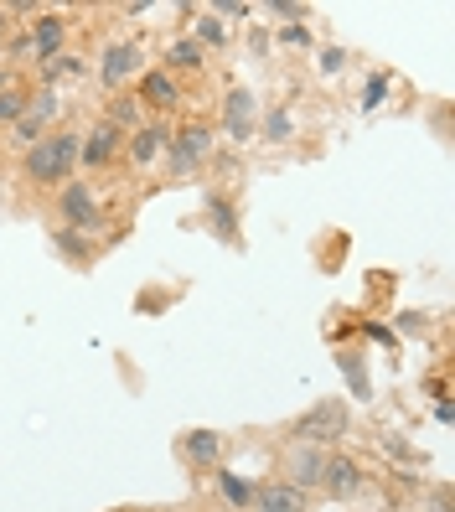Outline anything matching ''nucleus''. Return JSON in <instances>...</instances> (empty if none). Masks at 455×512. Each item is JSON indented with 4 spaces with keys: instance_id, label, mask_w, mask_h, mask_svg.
<instances>
[{
    "instance_id": "bb28decb",
    "label": "nucleus",
    "mask_w": 455,
    "mask_h": 512,
    "mask_svg": "<svg viewBox=\"0 0 455 512\" xmlns=\"http://www.w3.org/2000/svg\"><path fill=\"white\" fill-rule=\"evenodd\" d=\"M388 94V78H368V99H362V109H378Z\"/></svg>"
},
{
    "instance_id": "9b49d317",
    "label": "nucleus",
    "mask_w": 455,
    "mask_h": 512,
    "mask_svg": "<svg viewBox=\"0 0 455 512\" xmlns=\"http://www.w3.org/2000/svg\"><path fill=\"white\" fill-rule=\"evenodd\" d=\"M176 456L192 476H212L228 461V435L223 430H181L176 435Z\"/></svg>"
},
{
    "instance_id": "39448f33",
    "label": "nucleus",
    "mask_w": 455,
    "mask_h": 512,
    "mask_svg": "<svg viewBox=\"0 0 455 512\" xmlns=\"http://www.w3.org/2000/svg\"><path fill=\"white\" fill-rule=\"evenodd\" d=\"M202 228L218 238L223 249L244 254V213H238L233 182H207V187H202Z\"/></svg>"
},
{
    "instance_id": "f8f14e48",
    "label": "nucleus",
    "mask_w": 455,
    "mask_h": 512,
    "mask_svg": "<svg viewBox=\"0 0 455 512\" xmlns=\"http://www.w3.org/2000/svg\"><path fill=\"white\" fill-rule=\"evenodd\" d=\"M321 471H326V450L321 445H285L280 466H275V476L290 481V487L306 492V497H321Z\"/></svg>"
},
{
    "instance_id": "f03ea898",
    "label": "nucleus",
    "mask_w": 455,
    "mask_h": 512,
    "mask_svg": "<svg viewBox=\"0 0 455 512\" xmlns=\"http://www.w3.org/2000/svg\"><path fill=\"white\" fill-rule=\"evenodd\" d=\"M218 156V125L207 114H181L171 125V145H166V176L171 182H187V176H202Z\"/></svg>"
},
{
    "instance_id": "c756f323",
    "label": "nucleus",
    "mask_w": 455,
    "mask_h": 512,
    "mask_svg": "<svg viewBox=\"0 0 455 512\" xmlns=\"http://www.w3.org/2000/svg\"><path fill=\"white\" fill-rule=\"evenodd\" d=\"M11 32H16V16H11V11H6V6H0V42H6V37H11Z\"/></svg>"
},
{
    "instance_id": "2f4dec72",
    "label": "nucleus",
    "mask_w": 455,
    "mask_h": 512,
    "mask_svg": "<svg viewBox=\"0 0 455 512\" xmlns=\"http://www.w3.org/2000/svg\"><path fill=\"white\" fill-rule=\"evenodd\" d=\"M352 512H393V507H352Z\"/></svg>"
},
{
    "instance_id": "5701e85b",
    "label": "nucleus",
    "mask_w": 455,
    "mask_h": 512,
    "mask_svg": "<svg viewBox=\"0 0 455 512\" xmlns=\"http://www.w3.org/2000/svg\"><path fill=\"white\" fill-rule=\"evenodd\" d=\"M192 42L207 52V47H228V21L223 16H212L207 6L197 11V26H192Z\"/></svg>"
},
{
    "instance_id": "dca6fc26",
    "label": "nucleus",
    "mask_w": 455,
    "mask_h": 512,
    "mask_svg": "<svg viewBox=\"0 0 455 512\" xmlns=\"http://www.w3.org/2000/svg\"><path fill=\"white\" fill-rule=\"evenodd\" d=\"M249 512H311V497H306V492H295L290 481L269 476V481H259V487H254Z\"/></svg>"
},
{
    "instance_id": "7ed1b4c3",
    "label": "nucleus",
    "mask_w": 455,
    "mask_h": 512,
    "mask_svg": "<svg viewBox=\"0 0 455 512\" xmlns=\"http://www.w3.org/2000/svg\"><path fill=\"white\" fill-rule=\"evenodd\" d=\"M347 430H352V404L342 394H326V399L306 404L285 425V445H321V450H331V445H342Z\"/></svg>"
},
{
    "instance_id": "a878e982",
    "label": "nucleus",
    "mask_w": 455,
    "mask_h": 512,
    "mask_svg": "<svg viewBox=\"0 0 455 512\" xmlns=\"http://www.w3.org/2000/svg\"><path fill=\"white\" fill-rule=\"evenodd\" d=\"M378 445L388 450V456H399V461H409V466H419V461H424L419 450H414L409 440H399V435H393V430H383V435H378Z\"/></svg>"
},
{
    "instance_id": "412c9836",
    "label": "nucleus",
    "mask_w": 455,
    "mask_h": 512,
    "mask_svg": "<svg viewBox=\"0 0 455 512\" xmlns=\"http://www.w3.org/2000/svg\"><path fill=\"white\" fill-rule=\"evenodd\" d=\"M99 119H109L114 130H125V135H135L140 125H145V109L135 104V94L125 88V94H109V104H104V114Z\"/></svg>"
},
{
    "instance_id": "393cba45",
    "label": "nucleus",
    "mask_w": 455,
    "mask_h": 512,
    "mask_svg": "<svg viewBox=\"0 0 455 512\" xmlns=\"http://www.w3.org/2000/svg\"><path fill=\"white\" fill-rule=\"evenodd\" d=\"M259 135H264L269 145H285V135H290V109H285V104L259 109Z\"/></svg>"
},
{
    "instance_id": "b1692460",
    "label": "nucleus",
    "mask_w": 455,
    "mask_h": 512,
    "mask_svg": "<svg viewBox=\"0 0 455 512\" xmlns=\"http://www.w3.org/2000/svg\"><path fill=\"white\" fill-rule=\"evenodd\" d=\"M414 512H455L450 481H430V487H419V492H414Z\"/></svg>"
},
{
    "instance_id": "4468645a",
    "label": "nucleus",
    "mask_w": 455,
    "mask_h": 512,
    "mask_svg": "<svg viewBox=\"0 0 455 512\" xmlns=\"http://www.w3.org/2000/svg\"><path fill=\"white\" fill-rule=\"evenodd\" d=\"M166 145H171V119H145L135 135H125V166L130 171H150L166 161Z\"/></svg>"
},
{
    "instance_id": "423d86ee",
    "label": "nucleus",
    "mask_w": 455,
    "mask_h": 512,
    "mask_svg": "<svg viewBox=\"0 0 455 512\" xmlns=\"http://www.w3.org/2000/svg\"><path fill=\"white\" fill-rule=\"evenodd\" d=\"M21 37H26V52H32V68H47V63H57V57L68 52L73 21H68V11L42 6L32 21H21Z\"/></svg>"
},
{
    "instance_id": "7c9ffc66",
    "label": "nucleus",
    "mask_w": 455,
    "mask_h": 512,
    "mask_svg": "<svg viewBox=\"0 0 455 512\" xmlns=\"http://www.w3.org/2000/svg\"><path fill=\"white\" fill-rule=\"evenodd\" d=\"M104 512H145V507H135V502H125V507H104Z\"/></svg>"
},
{
    "instance_id": "4be33fe9",
    "label": "nucleus",
    "mask_w": 455,
    "mask_h": 512,
    "mask_svg": "<svg viewBox=\"0 0 455 512\" xmlns=\"http://www.w3.org/2000/svg\"><path fill=\"white\" fill-rule=\"evenodd\" d=\"M83 78H88V63H83L78 52H63L57 63L42 68V88H52V94H63L68 83H83Z\"/></svg>"
},
{
    "instance_id": "c85d7f7f",
    "label": "nucleus",
    "mask_w": 455,
    "mask_h": 512,
    "mask_svg": "<svg viewBox=\"0 0 455 512\" xmlns=\"http://www.w3.org/2000/svg\"><path fill=\"white\" fill-rule=\"evenodd\" d=\"M347 68V52H321V73H342Z\"/></svg>"
},
{
    "instance_id": "2eb2a0df",
    "label": "nucleus",
    "mask_w": 455,
    "mask_h": 512,
    "mask_svg": "<svg viewBox=\"0 0 455 512\" xmlns=\"http://www.w3.org/2000/svg\"><path fill=\"white\" fill-rule=\"evenodd\" d=\"M32 73H21V68H6L0 63V135H6L16 119H21V109H26V99H32Z\"/></svg>"
},
{
    "instance_id": "ddd939ff",
    "label": "nucleus",
    "mask_w": 455,
    "mask_h": 512,
    "mask_svg": "<svg viewBox=\"0 0 455 512\" xmlns=\"http://www.w3.org/2000/svg\"><path fill=\"white\" fill-rule=\"evenodd\" d=\"M218 130H223L233 145H249V140L259 135V99H254V88H244V83L228 88L223 109H218Z\"/></svg>"
},
{
    "instance_id": "6ab92c4d",
    "label": "nucleus",
    "mask_w": 455,
    "mask_h": 512,
    "mask_svg": "<svg viewBox=\"0 0 455 512\" xmlns=\"http://www.w3.org/2000/svg\"><path fill=\"white\" fill-rule=\"evenodd\" d=\"M161 68H166L171 78H187V73L197 78V73L207 68V52H202L192 37H176V42L166 47V63H161Z\"/></svg>"
},
{
    "instance_id": "6e6552de",
    "label": "nucleus",
    "mask_w": 455,
    "mask_h": 512,
    "mask_svg": "<svg viewBox=\"0 0 455 512\" xmlns=\"http://www.w3.org/2000/svg\"><path fill=\"white\" fill-rule=\"evenodd\" d=\"M114 166H125V130H114L109 119L83 125V135H78V171L104 176V171H114Z\"/></svg>"
},
{
    "instance_id": "f3484780",
    "label": "nucleus",
    "mask_w": 455,
    "mask_h": 512,
    "mask_svg": "<svg viewBox=\"0 0 455 512\" xmlns=\"http://www.w3.org/2000/svg\"><path fill=\"white\" fill-rule=\"evenodd\" d=\"M47 238H52V249L63 254L73 269H88V264L99 259V238H83V233H68V228H52Z\"/></svg>"
},
{
    "instance_id": "aec40b11",
    "label": "nucleus",
    "mask_w": 455,
    "mask_h": 512,
    "mask_svg": "<svg viewBox=\"0 0 455 512\" xmlns=\"http://www.w3.org/2000/svg\"><path fill=\"white\" fill-rule=\"evenodd\" d=\"M331 357H337V368H342V378H347V388H352V399H373V383H368V357H362V347H337Z\"/></svg>"
},
{
    "instance_id": "f257e3e1",
    "label": "nucleus",
    "mask_w": 455,
    "mask_h": 512,
    "mask_svg": "<svg viewBox=\"0 0 455 512\" xmlns=\"http://www.w3.org/2000/svg\"><path fill=\"white\" fill-rule=\"evenodd\" d=\"M78 135H83V125H57L47 140H37L32 150H26V156H16L21 187L52 197L63 182H73L78 176Z\"/></svg>"
},
{
    "instance_id": "cd10ccee",
    "label": "nucleus",
    "mask_w": 455,
    "mask_h": 512,
    "mask_svg": "<svg viewBox=\"0 0 455 512\" xmlns=\"http://www.w3.org/2000/svg\"><path fill=\"white\" fill-rule=\"evenodd\" d=\"M285 47H311V32H306V26H285Z\"/></svg>"
},
{
    "instance_id": "1a4fd4ad",
    "label": "nucleus",
    "mask_w": 455,
    "mask_h": 512,
    "mask_svg": "<svg viewBox=\"0 0 455 512\" xmlns=\"http://www.w3.org/2000/svg\"><path fill=\"white\" fill-rule=\"evenodd\" d=\"M368 492H373L368 466H362L357 456H347L342 445H331V450H326V471H321V497H331V502H357V497H368Z\"/></svg>"
},
{
    "instance_id": "9d476101",
    "label": "nucleus",
    "mask_w": 455,
    "mask_h": 512,
    "mask_svg": "<svg viewBox=\"0 0 455 512\" xmlns=\"http://www.w3.org/2000/svg\"><path fill=\"white\" fill-rule=\"evenodd\" d=\"M130 94L135 104L145 109V119H171L181 109V78H171L161 63H150L135 83H130Z\"/></svg>"
},
{
    "instance_id": "0eeeda50",
    "label": "nucleus",
    "mask_w": 455,
    "mask_h": 512,
    "mask_svg": "<svg viewBox=\"0 0 455 512\" xmlns=\"http://www.w3.org/2000/svg\"><path fill=\"white\" fill-rule=\"evenodd\" d=\"M145 68H150V63H145V47H140L135 37H114V42L99 52L94 78H99L104 94H125V88H130Z\"/></svg>"
},
{
    "instance_id": "a211bd4d",
    "label": "nucleus",
    "mask_w": 455,
    "mask_h": 512,
    "mask_svg": "<svg viewBox=\"0 0 455 512\" xmlns=\"http://www.w3.org/2000/svg\"><path fill=\"white\" fill-rule=\"evenodd\" d=\"M212 487H218V497H223L233 512H249L259 481H254V476H238V471H228V466H218V471H212Z\"/></svg>"
},
{
    "instance_id": "20e7f679",
    "label": "nucleus",
    "mask_w": 455,
    "mask_h": 512,
    "mask_svg": "<svg viewBox=\"0 0 455 512\" xmlns=\"http://www.w3.org/2000/svg\"><path fill=\"white\" fill-rule=\"evenodd\" d=\"M52 213H57V228L83 233V238H99L109 228V207L88 176H73V182H63L52 192Z\"/></svg>"
}]
</instances>
